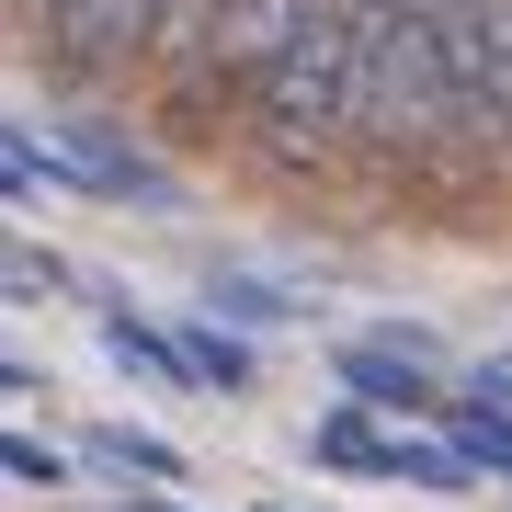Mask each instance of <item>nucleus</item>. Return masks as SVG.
Wrapping results in <instances>:
<instances>
[{"label": "nucleus", "instance_id": "nucleus-5", "mask_svg": "<svg viewBox=\"0 0 512 512\" xmlns=\"http://www.w3.org/2000/svg\"><path fill=\"white\" fill-rule=\"evenodd\" d=\"M92 456L126 478V490H171V478H183V456H171V433H148V421H92Z\"/></svg>", "mask_w": 512, "mask_h": 512}, {"label": "nucleus", "instance_id": "nucleus-10", "mask_svg": "<svg viewBox=\"0 0 512 512\" xmlns=\"http://www.w3.org/2000/svg\"><path fill=\"white\" fill-rule=\"evenodd\" d=\"M80 512H103V501H80ZM114 512H126V501H114Z\"/></svg>", "mask_w": 512, "mask_h": 512}, {"label": "nucleus", "instance_id": "nucleus-8", "mask_svg": "<svg viewBox=\"0 0 512 512\" xmlns=\"http://www.w3.org/2000/svg\"><path fill=\"white\" fill-rule=\"evenodd\" d=\"M35 387H46V376L23 365V353H0V399H35Z\"/></svg>", "mask_w": 512, "mask_h": 512}, {"label": "nucleus", "instance_id": "nucleus-7", "mask_svg": "<svg viewBox=\"0 0 512 512\" xmlns=\"http://www.w3.org/2000/svg\"><path fill=\"white\" fill-rule=\"evenodd\" d=\"M0 478H23V490H69V444H46V433H0Z\"/></svg>", "mask_w": 512, "mask_h": 512}, {"label": "nucleus", "instance_id": "nucleus-11", "mask_svg": "<svg viewBox=\"0 0 512 512\" xmlns=\"http://www.w3.org/2000/svg\"><path fill=\"white\" fill-rule=\"evenodd\" d=\"M0 262H12V239H0Z\"/></svg>", "mask_w": 512, "mask_h": 512}, {"label": "nucleus", "instance_id": "nucleus-2", "mask_svg": "<svg viewBox=\"0 0 512 512\" xmlns=\"http://www.w3.org/2000/svg\"><path fill=\"white\" fill-rule=\"evenodd\" d=\"M171 342H183V376L205 387V399H239V387L262 376V342L239 330L228 308H205V319H171Z\"/></svg>", "mask_w": 512, "mask_h": 512}, {"label": "nucleus", "instance_id": "nucleus-4", "mask_svg": "<svg viewBox=\"0 0 512 512\" xmlns=\"http://www.w3.org/2000/svg\"><path fill=\"white\" fill-rule=\"evenodd\" d=\"M103 365L114 376H148V387H194L183 376V342H171L160 319H137V308H103Z\"/></svg>", "mask_w": 512, "mask_h": 512}, {"label": "nucleus", "instance_id": "nucleus-3", "mask_svg": "<svg viewBox=\"0 0 512 512\" xmlns=\"http://www.w3.org/2000/svg\"><path fill=\"white\" fill-rule=\"evenodd\" d=\"M433 433L467 456V478H512V399H490V387L456 376V399L433 410Z\"/></svg>", "mask_w": 512, "mask_h": 512}, {"label": "nucleus", "instance_id": "nucleus-9", "mask_svg": "<svg viewBox=\"0 0 512 512\" xmlns=\"http://www.w3.org/2000/svg\"><path fill=\"white\" fill-rule=\"evenodd\" d=\"M262 512H308V501H262Z\"/></svg>", "mask_w": 512, "mask_h": 512}, {"label": "nucleus", "instance_id": "nucleus-1", "mask_svg": "<svg viewBox=\"0 0 512 512\" xmlns=\"http://www.w3.org/2000/svg\"><path fill=\"white\" fill-rule=\"evenodd\" d=\"M330 376H342V399H365V410H387V421H410V433H433V410L456 399V387H444V353L421 342V330H365V342L330 353Z\"/></svg>", "mask_w": 512, "mask_h": 512}, {"label": "nucleus", "instance_id": "nucleus-6", "mask_svg": "<svg viewBox=\"0 0 512 512\" xmlns=\"http://www.w3.org/2000/svg\"><path fill=\"white\" fill-rule=\"evenodd\" d=\"M46 183H57V171H46V126L0 114V205H35Z\"/></svg>", "mask_w": 512, "mask_h": 512}]
</instances>
